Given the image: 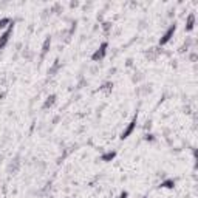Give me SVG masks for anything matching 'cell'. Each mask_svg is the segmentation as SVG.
Returning a JSON list of instances; mask_svg holds the SVG:
<instances>
[{
	"label": "cell",
	"mask_w": 198,
	"mask_h": 198,
	"mask_svg": "<svg viewBox=\"0 0 198 198\" xmlns=\"http://www.w3.org/2000/svg\"><path fill=\"white\" fill-rule=\"evenodd\" d=\"M107 48H109V44L107 42H104V44H101V47L93 53V56H91V59H93L95 62H98V60H101L104 56H105V53H107Z\"/></svg>",
	"instance_id": "6da1fadb"
},
{
	"label": "cell",
	"mask_w": 198,
	"mask_h": 198,
	"mask_svg": "<svg viewBox=\"0 0 198 198\" xmlns=\"http://www.w3.org/2000/svg\"><path fill=\"white\" fill-rule=\"evenodd\" d=\"M175 31H177V25H170L169 26V30L163 34V37L160 39V45H166L170 39L174 37V34H175Z\"/></svg>",
	"instance_id": "7a4b0ae2"
},
{
	"label": "cell",
	"mask_w": 198,
	"mask_h": 198,
	"mask_svg": "<svg viewBox=\"0 0 198 198\" xmlns=\"http://www.w3.org/2000/svg\"><path fill=\"white\" fill-rule=\"evenodd\" d=\"M136 121H138V116H135L133 119H131V122L127 125V128L122 131V135H121V139H127L131 133H133V130H135V127H136Z\"/></svg>",
	"instance_id": "3957f363"
},
{
	"label": "cell",
	"mask_w": 198,
	"mask_h": 198,
	"mask_svg": "<svg viewBox=\"0 0 198 198\" xmlns=\"http://www.w3.org/2000/svg\"><path fill=\"white\" fill-rule=\"evenodd\" d=\"M12 25H14V22H12L9 26H8V30L2 34V37H0V48H3L6 44H8V41H9V37H11V33H12Z\"/></svg>",
	"instance_id": "277c9868"
},
{
	"label": "cell",
	"mask_w": 198,
	"mask_h": 198,
	"mask_svg": "<svg viewBox=\"0 0 198 198\" xmlns=\"http://www.w3.org/2000/svg\"><path fill=\"white\" fill-rule=\"evenodd\" d=\"M161 187H164V189H174L175 187V180H164L163 183H161Z\"/></svg>",
	"instance_id": "5b68a950"
},
{
	"label": "cell",
	"mask_w": 198,
	"mask_h": 198,
	"mask_svg": "<svg viewBox=\"0 0 198 198\" xmlns=\"http://www.w3.org/2000/svg\"><path fill=\"white\" fill-rule=\"evenodd\" d=\"M193 25H195V16L190 14V16L187 17V22H186V30H187V31H192V30H193Z\"/></svg>",
	"instance_id": "8992f818"
},
{
	"label": "cell",
	"mask_w": 198,
	"mask_h": 198,
	"mask_svg": "<svg viewBox=\"0 0 198 198\" xmlns=\"http://www.w3.org/2000/svg\"><path fill=\"white\" fill-rule=\"evenodd\" d=\"M116 156V152H107V153H104L102 156H101V160L102 161H105V163H109V161H112L113 158Z\"/></svg>",
	"instance_id": "52a82bcc"
},
{
	"label": "cell",
	"mask_w": 198,
	"mask_h": 198,
	"mask_svg": "<svg viewBox=\"0 0 198 198\" xmlns=\"http://www.w3.org/2000/svg\"><path fill=\"white\" fill-rule=\"evenodd\" d=\"M12 22H11V19L9 17H3V19H0V30H3V28H6L8 25H11Z\"/></svg>",
	"instance_id": "ba28073f"
},
{
	"label": "cell",
	"mask_w": 198,
	"mask_h": 198,
	"mask_svg": "<svg viewBox=\"0 0 198 198\" xmlns=\"http://www.w3.org/2000/svg\"><path fill=\"white\" fill-rule=\"evenodd\" d=\"M54 99H56V96H54V95H51V96L48 98V101L44 104V109H48V107H51V105L54 104Z\"/></svg>",
	"instance_id": "9c48e42d"
},
{
	"label": "cell",
	"mask_w": 198,
	"mask_h": 198,
	"mask_svg": "<svg viewBox=\"0 0 198 198\" xmlns=\"http://www.w3.org/2000/svg\"><path fill=\"white\" fill-rule=\"evenodd\" d=\"M50 44H51V41H50V37H48L47 41H45V44H44V54L48 51V45H50Z\"/></svg>",
	"instance_id": "30bf717a"
},
{
	"label": "cell",
	"mask_w": 198,
	"mask_h": 198,
	"mask_svg": "<svg viewBox=\"0 0 198 198\" xmlns=\"http://www.w3.org/2000/svg\"><path fill=\"white\" fill-rule=\"evenodd\" d=\"M127 196H128L127 192H121V195H119V198H127Z\"/></svg>",
	"instance_id": "8fae6325"
},
{
	"label": "cell",
	"mask_w": 198,
	"mask_h": 198,
	"mask_svg": "<svg viewBox=\"0 0 198 198\" xmlns=\"http://www.w3.org/2000/svg\"><path fill=\"white\" fill-rule=\"evenodd\" d=\"M146 139H147V141H153V135H147Z\"/></svg>",
	"instance_id": "7c38bea8"
},
{
	"label": "cell",
	"mask_w": 198,
	"mask_h": 198,
	"mask_svg": "<svg viewBox=\"0 0 198 198\" xmlns=\"http://www.w3.org/2000/svg\"><path fill=\"white\" fill-rule=\"evenodd\" d=\"M144 198H147V196H144Z\"/></svg>",
	"instance_id": "4fadbf2b"
}]
</instances>
